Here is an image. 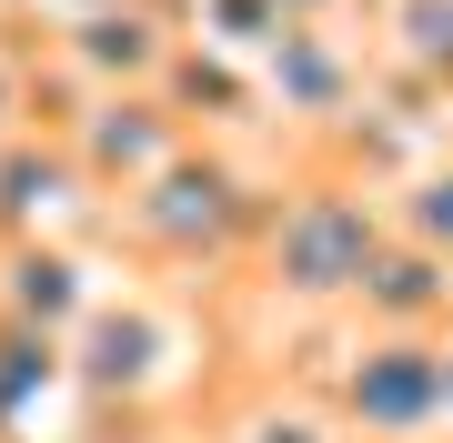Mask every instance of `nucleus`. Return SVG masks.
Wrapping results in <instances>:
<instances>
[{
  "label": "nucleus",
  "instance_id": "nucleus-1",
  "mask_svg": "<svg viewBox=\"0 0 453 443\" xmlns=\"http://www.w3.org/2000/svg\"><path fill=\"white\" fill-rule=\"evenodd\" d=\"M383 252H393V202L372 181L312 172V181H292L273 202V222L252 242V282L282 312H353Z\"/></svg>",
  "mask_w": 453,
  "mask_h": 443
},
{
  "label": "nucleus",
  "instance_id": "nucleus-2",
  "mask_svg": "<svg viewBox=\"0 0 453 443\" xmlns=\"http://www.w3.org/2000/svg\"><path fill=\"white\" fill-rule=\"evenodd\" d=\"M273 202H282V192H273ZM273 202L252 192V172L232 162L222 141H192L181 162L151 172L131 202H111V242H121L142 272H211V263H232V252L262 242Z\"/></svg>",
  "mask_w": 453,
  "mask_h": 443
},
{
  "label": "nucleus",
  "instance_id": "nucleus-3",
  "mask_svg": "<svg viewBox=\"0 0 453 443\" xmlns=\"http://www.w3.org/2000/svg\"><path fill=\"white\" fill-rule=\"evenodd\" d=\"M323 413L353 443H423L453 424V332H363L323 373Z\"/></svg>",
  "mask_w": 453,
  "mask_h": 443
},
{
  "label": "nucleus",
  "instance_id": "nucleus-4",
  "mask_svg": "<svg viewBox=\"0 0 453 443\" xmlns=\"http://www.w3.org/2000/svg\"><path fill=\"white\" fill-rule=\"evenodd\" d=\"M61 141H71V172H81V192L91 202H131L162 162H181L202 132L172 111L162 91H91L81 101V121H61Z\"/></svg>",
  "mask_w": 453,
  "mask_h": 443
},
{
  "label": "nucleus",
  "instance_id": "nucleus-5",
  "mask_svg": "<svg viewBox=\"0 0 453 443\" xmlns=\"http://www.w3.org/2000/svg\"><path fill=\"white\" fill-rule=\"evenodd\" d=\"M181 31L151 0H121V11H71L61 20V71H81V91H162Z\"/></svg>",
  "mask_w": 453,
  "mask_h": 443
},
{
  "label": "nucleus",
  "instance_id": "nucleus-6",
  "mask_svg": "<svg viewBox=\"0 0 453 443\" xmlns=\"http://www.w3.org/2000/svg\"><path fill=\"white\" fill-rule=\"evenodd\" d=\"M262 81H273L282 121H312V132H342V121L363 111V71L342 61L333 31H282L262 50Z\"/></svg>",
  "mask_w": 453,
  "mask_h": 443
},
{
  "label": "nucleus",
  "instance_id": "nucleus-7",
  "mask_svg": "<svg viewBox=\"0 0 453 443\" xmlns=\"http://www.w3.org/2000/svg\"><path fill=\"white\" fill-rule=\"evenodd\" d=\"M353 323H363V332H453V263L393 232V252L372 263Z\"/></svg>",
  "mask_w": 453,
  "mask_h": 443
},
{
  "label": "nucleus",
  "instance_id": "nucleus-8",
  "mask_svg": "<svg viewBox=\"0 0 453 443\" xmlns=\"http://www.w3.org/2000/svg\"><path fill=\"white\" fill-rule=\"evenodd\" d=\"M0 323H31V332H81L91 323V293H81V263L61 242H0Z\"/></svg>",
  "mask_w": 453,
  "mask_h": 443
},
{
  "label": "nucleus",
  "instance_id": "nucleus-9",
  "mask_svg": "<svg viewBox=\"0 0 453 443\" xmlns=\"http://www.w3.org/2000/svg\"><path fill=\"white\" fill-rule=\"evenodd\" d=\"M383 41H393V61H403L413 91L453 101V0H393Z\"/></svg>",
  "mask_w": 453,
  "mask_h": 443
},
{
  "label": "nucleus",
  "instance_id": "nucleus-10",
  "mask_svg": "<svg viewBox=\"0 0 453 443\" xmlns=\"http://www.w3.org/2000/svg\"><path fill=\"white\" fill-rule=\"evenodd\" d=\"M383 202H393V232H403V242H423V252L453 263V151H423Z\"/></svg>",
  "mask_w": 453,
  "mask_h": 443
},
{
  "label": "nucleus",
  "instance_id": "nucleus-11",
  "mask_svg": "<svg viewBox=\"0 0 453 443\" xmlns=\"http://www.w3.org/2000/svg\"><path fill=\"white\" fill-rule=\"evenodd\" d=\"M232 443H353V433H342L323 403H262V413L232 424Z\"/></svg>",
  "mask_w": 453,
  "mask_h": 443
},
{
  "label": "nucleus",
  "instance_id": "nucleus-12",
  "mask_svg": "<svg viewBox=\"0 0 453 443\" xmlns=\"http://www.w3.org/2000/svg\"><path fill=\"white\" fill-rule=\"evenodd\" d=\"M20 101H31V71L0 50V141H11V132H31V121H20Z\"/></svg>",
  "mask_w": 453,
  "mask_h": 443
},
{
  "label": "nucleus",
  "instance_id": "nucleus-13",
  "mask_svg": "<svg viewBox=\"0 0 453 443\" xmlns=\"http://www.w3.org/2000/svg\"><path fill=\"white\" fill-rule=\"evenodd\" d=\"M333 11H342V0H282V20H292V31H333Z\"/></svg>",
  "mask_w": 453,
  "mask_h": 443
}]
</instances>
